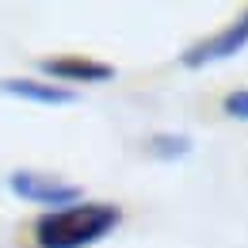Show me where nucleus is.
<instances>
[{
    "label": "nucleus",
    "mask_w": 248,
    "mask_h": 248,
    "mask_svg": "<svg viewBox=\"0 0 248 248\" xmlns=\"http://www.w3.org/2000/svg\"><path fill=\"white\" fill-rule=\"evenodd\" d=\"M0 95L16 99V103H31V107H73L80 95L42 80L38 73H19V77H0Z\"/></svg>",
    "instance_id": "5"
},
{
    "label": "nucleus",
    "mask_w": 248,
    "mask_h": 248,
    "mask_svg": "<svg viewBox=\"0 0 248 248\" xmlns=\"http://www.w3.org/2000/svg\"><path fill=\"white\" fill-rule=\"evenodd\" d=\"M34 73L50 84H62L69 92L80 95V88H99V84H111L119 77V69L103 58L92 54H77V50H65V54H46L34 62Z\"/></svg>",
    "instance_id": "4"
},
{
    "label": "nucleus",
    "mask_w": 248,
    "mask_h": 248,
    "mask_svg": "<svg viewBox=\"0 0 248 248\" xmlns=\"http://www.w3.org/2000/svg\"><path fill=\"white\" fill-rule=\"evenodd\" d=\"M123 202L84 195L73 206L34 214V221L27 225V241H31V248H95L107 237H115L123 229Z\"/></svg>",
    "instance_id": "1"
},
{
    "label": "nucleus",
    "mask_w": 248,
    "mask_h": 248,
    "mask_svg": "<svg viewBox=\"0 0 248 248\" xmlns=\"http://www.w3.org/2000/svg\"><path fill=\"white\" fill-rule=\"evenodd\" d=\"M245 50H248V4L241 12H233V19H225L217 31L187 42L180 50V58H176V65L187 69V73H202V69H214L221 62L241 58Z\"/></svg>",
    "instance_id": "2"
},
{
    "label": "nucleus",
    "mask_w": 248,
    "mask_h": 248,
    "mask_svg": "<svg viewBox=\"0 0 248 248\" xmlns=\"http://www.w3.org/2000/svg\"><path fill=\"white\" fill-rule=\"evenodd\" d=\"M4 187H8L12 199L38 206V214L62 210V206H73V202L84 199V187L80 184L65 180L58 172H46V168H12L4 176Z\"/></svg>",
    "instance_id": "3"
},
{
    "label": "nucleus",
    "mask_w": 248,
    "mask_h": 248,
    "mask_svg": "<svg viewBox=\"0 0 248 248\" xmlns=\"http://www.w3.org/2000/svg\"><path fill=\"white\" fill-rule=\"evenodd\" d=\"M141 149L156 164H180V160H187V156L195 153V138L184 134V130H153Z\"/></svg>",
    "instance_id": "6"
},
{
    "label": "nucleus",
    "mask_w": 248,
    "mask_h": 248,
    "mask_svg": "<svg viewBox=\"0 0 248 248\" xmlns=\"http://www.w3.org/2000/svg\"><path fill=\"white\" fill-rule=\"evenodd\" d=\"M221 115L233 123H248V88H229L221 95Z\"/></svg>",
    "instance_id": "7"
}]
</instances>
